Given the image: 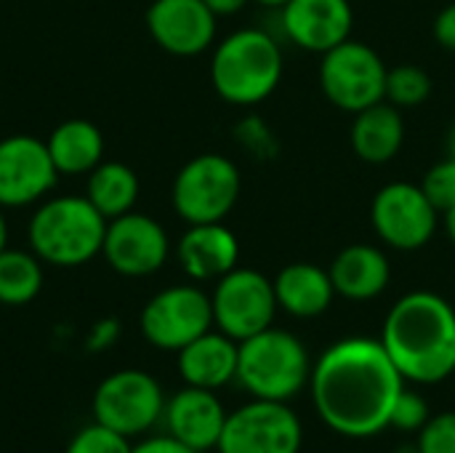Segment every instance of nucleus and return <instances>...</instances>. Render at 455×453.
<instances>
[{
    "label": "nucleus",
    "instance_id": "obj_1",
    "mask_svg": "<svg viewBox=\"0 0 455 453\" xmlns=\"http://www.w3.org/2000/svg\"><path fill=\"white\" fill-rule=\"evenodd\" d=\"M309 390L325 427L344 438H371L389 427L405 379L379 339L352 336L317 358Z\"/></svg>",
    "mask_w": 455,
    "mask_h": 453
},
{
    "label": "nucleus",
    "instance_id": "obj_2",
    "mask_svg": "<svg viewBox=\"0 0 455 453\" xmlns=\"http://www.w3.org/2000/svg\"><path fill=\"white\" fill-rule=\"evenodd\" d=\"M379 342L405 382L437 384L455 374V310L432 291L397 299Z\"/></svg>",
    "mask_w": 455,
    "mask_h": 453
},
{
    "label": "nucleus",
    "instance_id": "obj_3",
    "mask_svg": "<svg viewBox=\"0 0 455 453\" xmlns=\"http://www.w3.org/2000/svg\"><path fill=\"white\" fill-rule=\"evenodd\" d=\"M107 219L85 195H56L40 200L29 219L32 254L51 267H83L104 248Z\"/></svg>",
    "mask_w": 455,
    "mask_h": 453
},
{
    "label": "nucleus",
    "instance_id": "obj_4",
    "mask_svg": "<svg viewBox=\"0 0 455 453\" xmlns=\"http://www.w3.org/2000/svg\"><path fill=\"white\" fill-rule=\"evenodd\" d=\"M283 80V51L277 40L256 27L227 35L211 56L216 93L237 107L261 104Z\"/></svg>",
    "mask_w": 455,
    "mask_h": 453
},
{
    "label": "nucleus",
    "instance_id": "obj_5",
    "mask_svg": "<svg viewBox=\"0 0 455 453\" xmlns=\"http://www.w3.org/2000/svg\"><path fill=\"white\" fill-rule=\"evenodd\" d=\"M312 376V360L299 336L267 328L237 350V382L259 400L288 403Z\"/></svg>",
    "mask_w": 455,
    "mask_h": 453
},
{
    "label": "nucleus",
    "instance_id": "obj_6",
    "mask_svg": "<svg viewBox=\"0 0 455 453\" xmlns=\"http://www.w3.org/2000/svg\"><path fill=\"white\" fill-rule=\"evenodd\" d=\"M243 179L237 166L216 152H203L184 163L173 179V211L187 224L224 222L237 206Z\"/></svg>",
    "mask_w": 455,
    "mask_h": 453
},
{
    "label": "nucleus",
    "instance_id": "obj_7",
    "mask_svg": "<svg viewBox=\"0 0 455 453\" xmlns=\"http://www.w3.org/2000/svg\"><path fill=\"white\" fill-rule=\"evenodd\" d=\"M387 72L389 67L371 45L349 37L323 53L320 88L336 109L357 115L371 104L384 101Z\"/></svg>",
    "mask_w": 455,
    "mask_h": 453
},
{
    "label": "nucleus",
    "instance_id": "obj_8",
    "mask_svg": "<svg viewBox=\"0 0 455 453\" xmlns=\"http://www.w3.org/2000/svg\"><path fill=\"white\" fill-rule=\"evenodd\" d=\"M93 422L136 438L152 430L165 411V395L160 382L139 368H123L109 374L93 392Z\"/></svg>",
    "mask_w": 455,
    "mask_h": 453
},
{
    "label": "nucleus",
    "instance_id": "obj_9",
    "mask_svg": "<svg viewBox=\"0 0 455 453\" xmlns=\"http://www.w3.org/2000/svg\"><path fill=\"white\" fill-rule=\"evenodd\" d=\"M211 307L213 326L235 342H245L272 328L275 312L280 310L272 280L251 267H235L219 278Z\"/></svg>",
    "mask_w": 455,
    "mask_h": 453
},
{
    "label": "nucleus",
    "instance_id": "obj_10",
    "mask_svg": "<svg viewBox=\"0 0 455 453\" xmlns=\"http://www.w3.org/2000/svg\"><path fill=\"white\" fill-rule=\"evenodd\" d=\"M139 328L152 347L179 352L213 328L211 296L189 283L163 288L144 304Z\"/></svg>",
    "mask_w": 455,
    "mask_h": 453
},
{
    "label": "nucleus",
    "instance_id": "obj_11",
    "mask_svg": "<svg viewBox=\"0 0 455 453\" xmlns=\"http://www.w3.org/2000/svg\"><path fill=\"white\" fill-rule=\"evenodd\" d=\"M304 427L288 403L253 398L227 417L219 453H299Z\"/></svg>",
    "mask_w": 455,
    "mask_h": 453
},
{
    "label": "nucleus",
    "instance_id": "obj_12",
    "mask_svg": "<svg viewBox=\"0 0 455 453\" xmlns=\"http://www.w3.org/2000/svg\"><path fill=\"white\" fill-rule=\"evenodd\" d=\"M440 211L429 203L421 184L392 182L381 187L371 203V224L376 235L395 251H419L437 232Z\"/></svg>",
    "mask_w": 455,
    "mask_h": 453
},
{
    "label": "nucleus",
    "instance_id": "obj_13",
    "mask_svg": "<svg viewBox=\"0 0 455 453\" xmlns=\"http://www.w3.org/2000/svg\"><path fill=\"white\" fill-rule=\"evenodd\" d=\"M48 144L29 133L0 139V208H24L48 198L59 182Z\"/></svg>",
    "mask_w": 455,
    "mask_h": 453
},
{
    "label": "nucleus",
    "instance_id": "obj_14",
    "mask_svg": "<svg viewBox=\"0 0 455 453\" xmlns=\"http://www.w3.org/2000/svg\"><path fill=\"white\" fill-rule=\"evenodd\" d=\"M101 254L117 275L147 278L168 262L171 240L157 219L128 211L107 222Z\"/></svg>",
    "mask_w": 455,
    "mask_h": 453
},
{
    "label": "nucleus",
    "instance_id": "obj_15",
    "mask_svg": "<svg viewBox=\"0 0 455 453\" xmlns=\"http://www.w3.org/2000/svg\"><path fill=\"white\" fill-rule=\"evenodd\" d=\"M216 13L203 0H152L147 32L173 56H200L216 40Z\"/></svg>",
    "mask_w": 455,
    "mask_h": 453
},
{
    "label": "nucleus",
    "instance_id": "obj_16",
    "mask_svg": "<svg viewBox=\"0 0 455 453\" xmlns=\"http://www.w3.org/2000/svg\"><path fill=\"white\" fill-rule=\"evenodd\" d=\"M355 11L349 0H288L283 5L285 37L309 53H328L352 37Z\"/></svg>",
    "mask_w": 455,
    "mask_h": 453
},
{
    "label": "nucleus",
    "instance_id": "obj_17",
    "mask_svg": "<svg viewBox=\"0 0 455 453\" xmlns=\"http://www.w3.org/2000/svg\"><path fill=\"white\" fill-rule=\"evenodd\" d=\"M227 411L213 390L184 387L165 400L163 422L171 438L189 446L192 451L205 453L219 446V438L227 425Z\"/></svg>",
    "mask_w": 455,
    "mask_h": 453
},
{
    "label": "nucleus",
    "instance_id": "obj_18",
    "mask_svg": "<svg viewBox=\"0 0 455 453\" xmlns=\"http://www.w3.org/2000/svg\"><path fill=\"white\" fill-rule=\"evenodd\" d=\"M176 259L187 278L197 283L219 280L237 267L240 243L224 222L189 224V230L179 238Z\"/></svg>",
    "mask_w": 455,
    "mask_h": 453
},
{
    "label": "nucleus",
    "instance_id": "obj_19",
    "mask_svg": "<svg viewBox=\"0 0 455 453\" xmlns=\"http://www.w3.org/2000/svg\"><path fill=\"white\" fill-rule=\"evenodd\" d=\"M237 350L240 342L229 339L221 331H205L187 347H181L176 355L179 376L189 387L203 390H219L237 379Z\"/></svg>",
    "mask_w": 455,
    "mask_h": 453
},
{
    "label": "nucleus",
    "instance_id": "obj_20",
    "mask_svg": "<svg viewBox=\"0 0 455 453\" xmlns=\"http://www.w3.org/2000/svg\"><path fill=\"white\" fill-rule=\"evenodd\" d=\"M336 296H344L349 302H371L381 296L392 278V264L387 254L368 243L347 246L336 254L328 270Z\"/></svg>",
    "mask_w": 455,
    "mask_h": 453
},
{
    "label": "nucleus",
    "instance_id": "obj_21",
    "mask_svg": "<svg viewBox=\"0 0 455 453\" xmlns=\"http://www.w3.org/2000/svg\"><path fill=\"white\" fill-rule=\"evenodd\" d=\"M277 307L285 310L293 318H320L328 312V307L336 299L333 280L328 270L309 264V262H293L277 272L272 280Z\"/></svg>",
    "mask_w": 455,
    "mask_h": 453
},
{
    "label": "nucleus",
    "instance_id": "obj_22",
    "mask_svg": "<svg viewBox=\"0 0 455 453\" xmlns=\"http://www.w3.org/2000/svg\"><path fill=\"white\" fill-rule=\"evenodd\" d=\"M349 136H352V150L360 160L371 166H381L400 155L405 142V120L395 104L379 101L355 115Z\"/></svg>",
    "mask_w": 455,
    "mask_h": 453
},
{
    "label": "nucleus",
    "instance_id": "obj_23",
    "mask_svg": "<svg viewBox=\"0 0 455 453\" xmlns=\"http://www.w3.org/2000/svg\"><path fill=\"white\" fill-rule=\"evenodd\" d=\"M51 160L61 176L91 174L104 160V133L83 117L59 123L45 139Z\"/></svg>",
    "mask_w": 455,
    "mask_h": 453
},
{
    "label": "nucleus",
    "instance_id": "obj_24",
    "mask_svg": "<svg viewBox=\"0 0 455 453\" xmlns=\"http://www.w3.org/2000/svg\"><path fill=\"white\" fill-rule=\"evenodd\" d=\"M85 198L109 222L133 211L139 200V176L131 166L117 160H101L88 174Z\"/></svg>",
    "mask_w": 455,
    "mask_h": 453
},
{
    "label": "nucleus",
    "instance_id": "obj_25",
    "mask_svg": "<svg viewBox=\"0 0 455 453\" xmlns=\"http://www.w3.org/2000/svg\"><path fill=\"white\" fill-rule=\"evenodd\" d=\"M43 288V262L32 251H0V304L24 307Z\"/></svg>",
    "mask_w": 455,
    "mask_h": 453
},
{
    "label": "nucleus",
    "instance_id": "obj_26",
    "mask_svg": "<svg viewBox=\"0 0 455 453\" xmlns=\"http://www.w3.org/2000/svg\"><path fill=\"white\" fill-rule=\"evenodd\" d=\"M432 93V77L419 64H397L387 72L384 99L395 107H419Z\"/></svg>",
    "mask_w": 455,
    "mask_h": 453
},
{
    "label": "nucleus",
    "instance_id": "obj_27",
    "mask_svg": "<svg viewBox=\"0 0 455 453\" xmlns=\"http://www.w3.org/2000/svg\"><path fill=\"white\" fill-rule=\"evenodd\" d=\"M64 453H133L131 438L93 422L72 435Z\"/></svg>",
    "mask_w": 455,
    "mask_h": 453
},
{
    "label": "nucleus",
    "instance_id": "obj_28",
    "mask_svg": "<svg viewBox=\"0 0 455 453\" xmlns=\"http://www.w3.org/2000/svg\"><path fill=\"white\" fill-rule=\"evenodd\" d=\"M421 190H424V195L429 198V203L440 211V214H445L448 208H453L455 206V160H443V163H437V166H432L429 171H427V176H424V182H421Z\"/></svg>",
    "mask_w": 455,
    "mask_h": 453
},
{
    "label": "nucleus",
    "instance_id": "obj_29",
    "mask_svg": "<svg viewBox=\"0 0 455 453\" xmlns=\"http://www.w3.org/2000/svg\"><path fill=\"white\" fill-rule=\"evenodd\" d=\"M429 419H432L429 403H427L419 392L403 390L400 398H397V403H395V409H392V422H389V427H395V430H400V433H421L424 425H427Z\"/></svg>",
    "mask_w": 455,
    "mask_h": 453
},
{
    "label": "nucleus",
    "instance_id": "obj_30",
    "mask_svg": "<svg viewBox=\"0 0 455 453\" xmlns=\"http://www.w3.org/2000/svg\"><path fill=\"white\" fill-rule=\"evenodd\" d=\"M419 453H455V411L432 417L419 433Z\"/></svg>",
    "mask_w": 455,
    "mask_h": 453
},
{
    "label": "nucleus",
    "instance_id": "obj_31",
    "mask_svg": "<svg viewBox=\"0 0 455 453\" xmlns=\"http://www.w3.org/2000/svg\"><path fill=\"white\" fill-rule=\"evenodd\" d=\"M240 139H243V144L251 150V152H256L259 158H267V155H275L277 152V139L272 136V131L267 128V123L264 120H259V117H248V120H243L240 123Z\"/></svg>",
    "mask_w": 455,
    "mask_h": 453
},
{
    "label": "nucleus",
    "instance_id": "obj_32",
    "mask_svg": "<svg viewBox=\"0 0 455 453\" xmlns=\"http://www.w3.org/2000/svg\"><path fill=\"white\" fill-rule=\"evenodd\" d=\"M432 32H435V40H437L445 51L455 53V3H448V5L437 13Z\"/></svg>",
    "mask_w": 455,
    "mask_h": 453
},
{
    "label": "nucleus",
    "instance_id": "obj_33",
    "mask_svg": "<svg viewBox=\"0 0 455 453\" xmlns=\"http://www.w3.org/2000/svg\"><path fill=\"white\" fill-rule=\"evenodd\" d=\"M117 336H120L117 320H112V318L99 320V323L91 328V334H88V350H91V352L107 350V347H112V344L117 342Z\"/></svg>",
    "mask_w": 455,
    "mask_h": 453
},
{
    "label": "nucleus",
    "instance_id": "obj_34",
    "mask_svg": "<svg viewBox=\"0 0 455 453\" xmlns=\"http://www.w3.org/2000/svg\"><path fill=\"white\" fill-rule=\"evenodd\" d=\"M133 453H197L192 451L189 446L179 443L171 435H157V438H147L139 446H133Z\"/></svg>",
    "mask_w": 455,
    "mask_h": 453
},
{
    "label": "nucleus",
    "instance_id": "obj_35",
    "mask_svg": "<svg viewBox=\"0 0 455 453\" xmlns=\"http://www.w3.org/2000/svg\"><path fill=\"white\" fill-rule=\"evenodd\" d=\"M216 16H232V13H240L245 5H248V0H203Z\"/></svg>",
    "mask_w": 455,
    "mask_h": 453
},
{
    "label": "nucleus",
    "instance_id": "obj_36",
    "mask_svg": "<svg viewBox=\"0 0 455 453\" xmlns=\"http://www.w3.org/2000/svg\"><path fill=\"white\" fill-rule=\"evenodd\" d=\"M443 224H445V232H448L451 243L455 246V206L453 208H448V211L443 214Z\"/></svg>",
    "mask_w": 455,
    "mask_h": 453
},
{
    "label": "nucleus",
    "instance_id": "obj_37",
    "mask_svg": "<svg viewBox=\"0 0 455 453\" xmlns=\"http://www.w3.org/2000/svg\"><path fill=\"white\" fill-rule=\"evenodd\" d=\"M8 248V224H5V216H3V208H0V251Z\"/></svg>",
    "mask_w": 455,
    "mask_h": 453
},
{
    "label": "nucleus",
    "instance_id": "obj_38",
    "mask_svg": "<svg viewBox=\"0 0 455 453\" xmlns=\"http://www.w3.org/2000/svg\"><path fill=\"white\" fill-rule=\"evenodd\" d=\"M448 158L455 160V125L453 131H451V139H448Z\"/></svg>",
    "mask_w": 455,
    "mask_h": 453
},
{
    "label": "nucleus",
    "instance_id": "obj_39",
    "mask_svg": "<svg viewBox=\"0 0 455 453\" xmlns=\"http://www.w3.org/2000/svg\"><path fill=\"white\" fill-rule=\"evenodd\" d=\"M256 3H261V5H269V8H283L288 0H256Z\"/></svg>",
    "mask_w": 455,
    "mask_h": 453
}]
</instances>
